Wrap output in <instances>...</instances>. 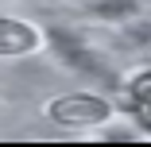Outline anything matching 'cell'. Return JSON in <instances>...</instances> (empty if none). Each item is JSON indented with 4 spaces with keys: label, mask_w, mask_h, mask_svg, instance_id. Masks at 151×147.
I'll list each match as a JSON object with an SVG mask.
<instances>
[{
    "label": "cell",
    "mask_w": 151,
    "mask_h": 147,
    "mask_svg": "<svg viewBox=\"0 0 151 147\" xmlns=\"http://www.w3.org/2000/svg\"><path fill=\"white\" fill-rule=\"evenodd\" d=\"M128 93H132V101H136V105L151 108V70H147V74H139V77H132Z\"/></svg>",
    "instance_id": "cell-3"
},
{
    "label": "cell",
    "mask_w": 151,
    "mask_h": 147,
    "mask_svg": "<svg viewBox=\"0 0 151 147\" xmlns=\"http://www.w3.org/2000/svg\"><path fill=\"white\" fill-rule=\"evenodd\" d=\"M50 120L62 128H93L109 120V101L89 97V93H74V97H58L50 105Z\"/></svg>",
    "instance_id": "cell-1"
},
{
    "label": "cell",
    "mask_w": 151,
    "mask_h": 147,
    "mask_svg": "<svg viewBox=\"0 0 151 147\" xmlns=\"http://www.w3.org/2000/svg\"><path fill=\"white\" fill-rule=\"evenodd\" d=\"M39 50V31L19 19H0V54H31Z\"/></svg>",
    "instance_id": "cell-2"
}]
</instances>
